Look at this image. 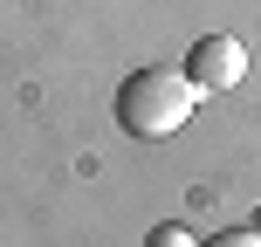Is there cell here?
I'll return each mask as SVG.
<instances>
[{"label":"cell","instance_id":"6da1fadb","mask_svg":"<svg viewBox=\"0 0 261 247\" xmlns=\"http://www.w3.org/2000/svg\"><path fill=\"white\" fill-rule=\"evenodd\" d=\"M199 110V90L186 69H130V83L117 90V124L130 138H172L186 130Z\"/></svg>","mask_w":261,"mask_h":247},{"label":"cell","instance_id":"7a4b0ae2","mask_svg":"<svg viewBox=\"0 0 261 247\" xmlns=\"http://www.w3.org/2000/svg\"><path fill=\"white\" fill-rule=\"evenodd\" d=\"M186 76H193V90H234L241 76H248V41L241 35H199L193 48H186Z\"/></svg>","mask_w":261,"mask_h":247},{"label":"cell","instance_id":"3957f363","mask_svg":"<svg viewBox=\"0 0 261 247\" xmlns=\"http://www.w3.org/2000/svg\"><path fill=\"white\" fill-rule=\"evenodd\" d=\"M144 247H199V240H193V227H186V220H158L151 234H144Z\"/></svg>","mask_w":261,"mask_h":247},{"label":"cell","instance_id":"277c9868","mask_svg":"<svg viewBox=\"0 0 261 247\" xmlns=\"http://www.w3.org/2000/svg\"><path fill=\"white\" fill-rule=\"evenodd\" d=\"M199 247H261L254 227H234V234H213V240H199Z\"/></svg>","mask_w":261,"mask_h":247}]
</instances>
